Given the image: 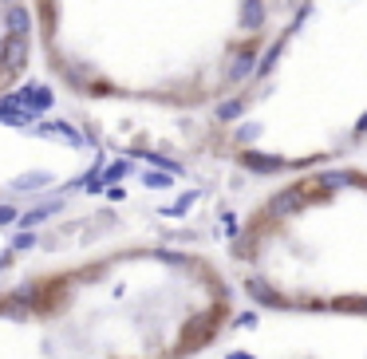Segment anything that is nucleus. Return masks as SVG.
<instances>
[{"label": "nucleus", "mask_w": 367, "mask_h": 359, "mask_svg": "<svg viewBox=\"0 0 367 359\" xmlns=\"http://www.w3.org/2000/svg\"><path fill=\"white\" fill-rule=\"evenodd\" d=\"M28 16L51 79L103 107H209L269 40V0H28Z\"/></svg>", "instance_id": "f257e3e1"}, {"label": "nucleus", "mask_w": 367, "mask_h": 359, "mask_svg": "<svg viewBox=\"0 0 367 359\" xmlns=\"http://www.w3.org/2000/svg\"><path fill=\"white\" fill-rule=\"evenodd\" d=\"M233 312L213 261L119 245L0 288V359H193Z\"/></svg>", "instance_id": "f03ea898"}, {"label": "nucleus", "mask_w": 367, "mask_h": 359, "mask_svg": "<svg viewBox=\"0 0 367 359\" xmlns=\"http://www.w3.org/2000/svg\"><path fill=\"white\" fill-rule=\"evenodd\" d=\"M36 56L28 0H0V99L20 87Z\"/></svg>", "instance_id": "7ed1b4c3"}]
</instances>
